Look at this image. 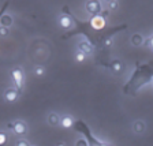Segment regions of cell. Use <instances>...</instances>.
<instances>
[{
    "label": "cell",
    "mask_w": 153,
    "mask_h": 146,
    "mask_svg": "<svg viewBox=\"0 0 153 146\" xmlns=\"http://www.w3.org/2000/svg\"><path fill=\"white\" fill-rule=\"evenodd\" d=\"M7 128L13 130L16 135H25L27 133V126L22 120H16V122H13V123H8L7 124Z\"/></svg>",
    "instance_id": "6da1fadb"
},
{
    "label": "cell",
    "mask_w": 153,
    "mask_h": 146,
    "mask_svg": "<svg viewBox=\"0 0 153 146\" xmlns=\"http://www.w3.org/2000/svg\"><path fill=\"white\" fill-rule=\"evenodd\" d=\"M85 10L86 13L90 15H99L101 13V3L100 0H88L85 3Z\"/></svg>",
    "instance_id": "7a4b0ae2"
},
{
    "label": "cell",
    "mask_w": 153,
    "mask_h": 146,
    "mask_svg": "<svg viewBox=\"0 0 153 146\" xmlns=\"http://www.w3.org/2000/svg\"><path fill=\"white\" fill-rule=\"evenodd\" d=\"M11 76H13L14 82H15V86L18 87L19 90L23 87V73L21 68H14V70H11Z\"/></svg>",
    "instance_id": "3957f363"
},
{
    "label": "cell",
    "mask_w": 153,
    "mask_h": 146,
    "mask_svg": "<svg viewBox=\"0 0 153 146\" xmlns=\"http://www.w3.org/2000/svg\"><path fill=\"white\" fill-rule=\"evenodd\" d=\"M19 97V89L18 87H8L4 92V99L7 102H15Z\"/></svg>",
    "instance_id": "277c9868"
},
{
    "label": "cell",
    "mask_w": 153,
    "mask_h": 146,
    "mask_svg": "<svg viewBox=\"0 0 153 146\" xmlns=\"http://www.w3.org/2000/svg\"><path fill=\"white\" fill-rule=\"evenodd\" d=\"M90 25L93 26V29H102L105 26V18L101 15H93L90 19Z\"/></svg>",
    "instance_id": "5b68a950"
},
{
    "label": "cell",
    "mask_w": 153,
    "mask_h": 146,
    "mask_svg": "<svg viewBox=\"0 0 153 146\" xmlns=\"http://www.w3.org/2000/svg\"><path fill=\"white\" fill-rule=\"evenodd\" d=\"M59 25H60L63 29H71L74 25V22H73V19H71L70 15L63 14V15L59 16Z\"/></svg>",
    "instance_id": "8992f818"
},
{
    "label": "cell",
    "mask_w": 153,
    "mask_h": 146,
    "mask_svg": "<svg viewBox=\"0 0 153 146\" xmlns=\"http://www.w3.org/2000/svg\"><path fill=\"white\" fill-rule=\"evenodd\" d=\"M78 49L82 52H85L86 55H92L93 53V45L90 44V42L85 41V40H82V41L78 42Z\"/></svg>",
    "instance_id": "52a82bcc"
},
{
    "label": "cell",
    "mask_w": 153,
    "mask_h": 146,
    "mask_svg": "<svg viewBox=\"0 0 153 146\" xmlns=\"http://www.w3.org/2000/svg\"><path fill=\"white\" fill-rule=\"evenodd\" d=\"M145 130H146V124H145V122L143 120H135L133 123L134 134H142Z\"/></svg>",
    "instance_id": "ba28073f"
},
{
    "label": "cell",
    "mask_w": 153,
    "mask_h": 146,
    "mask_svg": "<svg viewBox=\"0 0 153 146\" xmlns=\"http://www.w3.org/2000/svg\"><path fill=\"white\" fill-rule=\"evenodd\" d=\"M47 120H48V124H49V126H59V124H60L62 118L57 113H55V112H51V113L48 115Z\"/></svg>",
    "instance_id": "9c48e42d"
},
{
    "label": "cell",
    "mask_w": 153,
    "mask_h": 146,
    "mask_svg": "<svg viewBox=\"0 0 153 146\" xmlns=\"http://www.w3.org/2000/svg\"><path fill=\"white\" fill-rule=\"evenodd\" d=\"M73 124H74V119L71 118L70 115H64L63 118H62L60 120V126L64 128H71L73 127Z\"/></svg>",
    "instance_id": "30bf717a"
},
{
    "label": "cell",
    "mask_w": 153,
    "mask_h": 146,
    "mask_svg": "<svg viewBox=\"0 0 153 146\" xmlns=\"http://www.w3.org/2000/svg\"><path fill=\"white\" fill-rule=\"evenodd\" d=\"M143 44V37L140 34V33H135V34H133V37H131V45H134V47H141V45Z\"/></svg>",
    "instance_id": "8fae6325"
},
{
    "label": "cell",
    "mask_w": 153,
    "mask_h": 146,
    "mask_svg": "<svg viewBox=\"0 0 153 146\" xmlns=\"http://www.w3.org/2000/svg\"><path fill=\"white\" fill-rule=\"evenodd\" d=\"M13 22H14V19H13V16L11 15H3L1 18H0V23H1V26H11L13 25Z\"/></svg>",
    "instance_id": "7c38bea8"
},
{
    "label": "cell",
    "mask_w": 153,
    "mask_h": 146,
    "mask_svg": "<svg viewBox=\"0 0 153 146\" xmlns=\"http://www.w3.org/2000/svg\"><path fill=\"white\" fill-rule=\"evenodd\" d=\"M111 68H112V71H114V73L119 74V73H122V70H123V64H122L119 60H114L111 63Z\"/></svg>",
    "instance_id": "4fadbf2b"
},
{
    "label": "cell",
    "mask_w": 153,
    "mask_h": 146,
    "mask_svg": "<svg viewBox=\"0 0 153 146\" xmlns=\"http://www.w3.org/2000/svg\"><path fill=\"white\" fill-rule=\"evenodd\" d=\"M86 56H88V55H86L85 52H82V51L78 49V51L75 52V62L76 63H83V62L86 60Z\"/></svg>",
    "instance_id": "5bb4252c"
},
{
    "label": "cell",
    "mask_w": 153,
    "mask_h": 146,
    "mask_svg": "<svg viewBox=\"0 0 153 146\" xmlns=\"http://www.w3.org/2000/svg\"><path fill=\"white\" fill-rule=\"evenodd\" d=\"M34 74L38 76H42L45 74V67L44 66H36L34 67Z\"/></svg>",
    "instance_id": "9a60e30c"
},
{
    "label": "cell",
    "mask_w": 153,
    "mask_h": 146,
    "mask_svg": "<svg viewBox=\"0 0 153 146\" xmlns=\"http://www.w3.org/2000/svg\"><path fill=\"white\" fill-rule=\"evenodd\" d=\"M8 27H7V26H0V36H1V37H7V36H8Z\"/></svg>",
    "instance_id": "2e32d148"
},
{
    "label": "cell",
    "mask_w": 153,
    "mask_h": 146,
    "mask_svg": "<svg viewBox=\"0 0 153 146\" xmlns=\"http://www.w3.org/2000/svg\"><path fill=\"white\" fill-rule=\"evenodd\" d=\"M108 8L111 11H115V10H118V1L115 0V1H109L108 3Z\"/></svg>",
    "instance_id": "e0dca14e"
},
{
    "label": "cell",
    "mask_w": 153,
    "mask_h": 146,
    "mask_svg": "<svg viewBox=\"0 0 153 146\" xmlns=\"http://www.w3.org/2000/svg\"><path fill=\"white\" fill-rule=\"evenodd\" d=\"M30 143L27 142V141H25V139H18L15 142V146H29Z\"/></svg>",
    "instance_id": "ac0fdd59"
},
{
    "label": "cell",
    "mask_w": 153,
    "mask_h": 146,
    "mask_svg": "<svg viewBox=\"0 0 153 146\" xmlns=\"http://www.w3.org/2000/svg\"><path fill=\"white\" fill-rule=\"evenodd\" d=\"M112 45V38L111 37H105L104 38V47L105 48H109Z\"/></svg>",
    "instance_id": "d6986e66"
},
{
    "label": "cell",
    "mask_w": 153,
    "mask_h": 146,
    "mask_svg": "<svg viewBox=\"0 0 153 146\" xmlns=\"http://www.w3.org/2000/svg\"><path fill=\"white\" fill-rule=\"evenodd\" d=\"M6 142H7V135H6V133H0V143H1V145H4Z\"/></svg>",
    "instance_id": "ffe728a7"
},
{
    "label": "cell",
    "mask_w": 153,
    "mask_h": 146,
    "mask_svg": "<svg viewBox=\"0 0 153 146\" xmlns=\"http://www.w3.org/2000/svg\"><path fill=\"white\" fill-rule=\"evenodd\" d=\"M146 45H148V47H149V48H150V49H152V51H153V36H152V37H150V38H149V40H148Z\"/></svg>",
    "instance_id": "44dd1931"
},
{
    "label": "cell",
    "mask_w": 153,
    "mask_h": 146,
    "mask_svg": "<svg viewBox=\"0 0 153 146\" xmlns=\"http://www.w3.org/2000/svg\"><path fill=\"white\" fill-rule=\"evenodd\" d=\"M76 145H88V142L83 139H79V141H76Z\"/></svg>",
    "instance_id": "7402d4cb"
},
{
    "label": "cell",
    "mask_w": 153,
    "mask_h": 146,
    "mask_svg": "<svg viewBox=\"0 0 153 146\" xmlns=\"http://www.w3.org/2000/svg\"><path fill=\"white\" fill-rule=\"evenodd\" d=\"M105 1H107V3H109V1H115V0H105Z\"/></svg>",
    "instance_id": "603a6c76"
}]
</instances>
